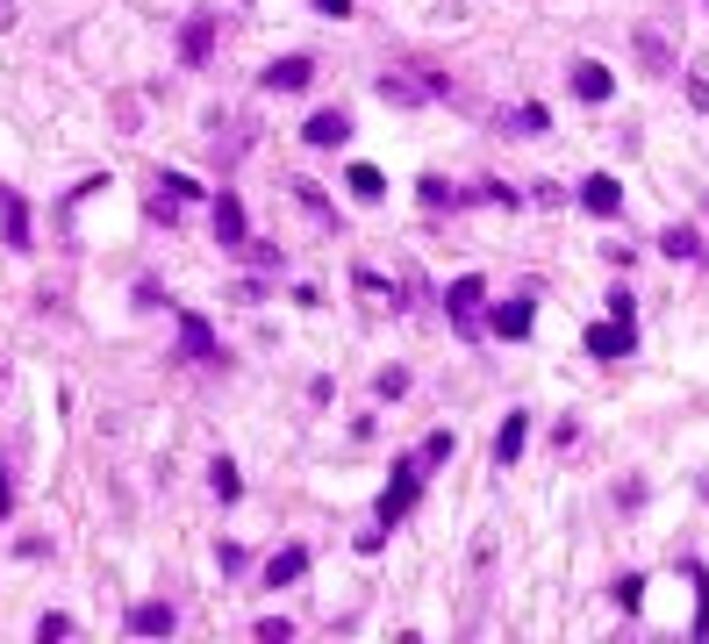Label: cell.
<instances>
[{
    "label": "cell",
    "mask_w": 709,
    "mask_h": 644,
    "mask_svg": "<svg viewBox=\"0 0 709 644\" xmlns=\"http://www.w3.org/2000/svg\"><path fill=\"white\" fill-rule=\"evenodd\" d=\"M315 14H337V22H344V14H352V0H315Z\"/></svg>",
    "instance_id": "obj_34"
},
{
    "label": "cell",
    "mask_w": 709,
    "mask_h": 644,
    "mask_svg": "<svg viewBox=\"0 0 709 644\" xmlns=\"http://www.w3.org/2000/svg\"><path fill=\"white\" fill-rule=\"evenodd\" d=\"M573 94H581V101H609L616 94V80H609V65H595V58H581V65H573Z\"/></svg>",
    "instance_id": "obj_14"
},
{
    "label": "cell",
    "mask_w": 709,
    "mask_h": 644,
    "mask_svg": "<svg viewBox=\"0 0 709 644\" xmlns=\"http://www.w3.org/2000/svg\"><path fill=\"white\" fill-rule=\"evenodd\" d=\"M0 237H8V251H29V201L14 187H0Z\"/></svg>",
    "instance_id": "obj_10"
},
{
    "label": "cell",
    "mask_w": 709,
    "mask_h": 644,
    "mask_svg": "<svg viewBox=\"0 0 709 644\" xmlns=\"http://www.w3.org/2000/svg\"><path fill=\"white\" fill-rule=\"evenodd\" d=\"M37 637H43V644H51V637H72V616H43V623H37Z\"/></svg>",
    "instance_id": "obj_32"
},
{
    "label": "cell",
    "mask_w": 709,
    "mask_h": 644,
    "mask_svg": "<svg viewBox=\"0 0 709 644\" xmlns=\"http://www.w3.org/2000/svg\"><path fill=\"white\" fill-rule=\"evenodd\" d=\"M309 80H315L309 58H273V65H265V86H273V94H301Z\"/></svg>",
    "instance_id": "obj_15"
},
{
    "label": "cell",
    "mask_w": 709,
    "mask_h": 644,
    "mask_svg": "<svg viewBox=\"0 0 709 644\" xmlns=\"http://www.w3.org/2000/svg\"><path fill=\"white\" fill-rule=\"evenodd\" d=\"M14 509V495H8V466H0V516H8Z\"/></svg>",
    "instance_id": "obj_35"
},
{
    "label": "cell",
    "mask_w": 709,
    "mask_h": 644,
    "mask_svg": "<svg viewBox=\"0 0 709 644\" xmlns=\"http://www.w3.org/2000/svg\"><path fill=\"white\" fill-rule=\"evenodd\" d=\"M466 194L459 187H445V179H424V208H459Z\"/></svg>",
    "instance_id": "obj_26"
},
{
    "label": "cell",
    "mask_w": 709,
    "mask_h": 644,
    "mask_svg": "<svg viewBox=\"0 0 709 644\" xmlns=\"http://www.w3.org/2000/svg\"><path fill=\"white\" fill-rule=\"evenodd\" d=\"M688 101H696L702 115H709V72H688Z\"/></svg>",
    "instance_id": "obj_33"
},
{
    "label": "cell",
    "mask_w": 709,
    "mask_h": 644,
    "mask_svg": "<svg viewBox=\"0 0 709 644\" xmlns=\"http://www.w3.org/2000/svg\"><path fill=\"white\" fill-rule=\"evenodd\" d=\"M194 194H201V187H194V179H179V173H165V179H158V187H150V201H144V208H150V215H158V222H179V208H187V201H194Z\"/></svg>",
    "instance_id": "obj_8"
},
{
    "label": "cell",
    "mask_w": 709,
    "mask_h": 644,
    "mask_svg": "<svg viewBox=\"0 0 709 644\" xmlns=\"http://www.w3.org/2000/svg\"><path fill=\"white\" fill-rule=\"evenodd\" d=\"M244 258H251L259 272H280V266H286V251H280V243H259V237L244 243Z\"/></svg>",
    "instance_id": "obj_24"
},
{
    "label": "cell",
    "mask_w": 709,
    "mask_h": 644,
    "mask_svg": "<svg viewBox=\"0 0 709 644\" xmlns=\"http://www.w3.org/2000/svg\"><path fill=\"white\" fill-rule=\"evenodd\" d=\"M531 294H517V301H502V309H494V336H531Z\"/></svg>",
    "instance_id": "obj_19"
},
{
    "label": "cell",
    "mask_w": 709,
    "mask_h": 644,
    "mask_svg": "<svg viewBox=\"0 0 709 644\" xmlns=\"http://www.w3.org/2000/svg\"><path fill=\"white\" fill-rule=\"evenodd\" d=\"M301 136H309L315 150H337L344 136H352V115H344V107H315V115H309V129H301Z\"/></svg>",
    "instance_id": "obj_9"
},
{
    "label": "cell",
    "mask_w": 709,
    "mask_h": 644,
    "mask_svg": "<svg viewBox=\"0 0 709 644\" xmlns=\"http://www.w3.org/2000/svg\"><path fill=\"white\" fill-rule=\"evenodd\" d=\"M659 251H667V258H702V237H696V229H667Z\"/></svg>",
    "instance_id": "obj_23"
},
{
    "label": "cell",
    "mask_w": 709,
    "mask_h": 644,
    "mask_svg": "<svg viewBox=\"0 0 709 644\" xmlns=\"http://www.w3.org/2000/svg\"><path fill=\"white\" fill-rule=\"evenodd\" d=\"M523 444H531V416H509L502 429H494V466H517Z\"/></svg>",
    "instance_id": "obj_17"
},
{
    "label": "cell",
    "mask_w": 709,
    "mask_h": 644,
    "mask_svg": "<svg viewBox=\"0 0 709 644\" xmlns=\"http://www.w3.org/2000/svg\"><path fill=\"white\" fill-rule=\"evenodd\" d=\"M587 351H595V359H630V351H638V330H630L624 315H609V322H595V330H587Z\"/></svg>",
    "instance_id": "obj_6"
},
{
    "label": "cell",
    "mask_w": 709,
    "mask_h": 644,
    "mask_svg": "<svg viewBox=\"0 0 709 644\" xmlns=\"http://www.w3.org/2000/svg\"><path fill=\"white\" fill-rule=\"evenodd\" d=\"M179 359H194V365H208V359H216V330H208V322L201 315H179Z\"/></svg>",
    "instance_id": "obj_11"
},
{
    "label": "cell",
    "mask_w": 709,
    "mask_h": 644,
    "mask_svg": "<svg viewBox=\"0 0 709 644\" xmlns=\"http://www.w3.org/2000/svg\"><path fill=\"white\" fill-rule=\"evenodd\" d=\"M451 444H459L451 429H430V444H424V466H445V458H451Z\"/></svg>",
    "instance_id": "obj_28"
},
{
    "label": "cell",
    "mask_w": 709,
    "mask_h": 644,
    "mask_svg": "<svg viewBox=\"0 0 709 644\" xmlns=\"http://www.w3.org/2000/svg\"><path fill=\"white\" fill-rule=\"evenodd\" d=\"M216 243H222V251H244V243H251V229H244V201H237L230 187L216 194Z\"/></svg>",
    "instance_id": "obj_7"
},
{
    "label": "cell",
    "mask_w": 709,
    "mask_h": 644,
    "mask_svg": "<svg viewBox=\"0 0 709 644\" xmlns=\"http://www.w3.org/2000/svg\"><path fill=\"white\" fill-rule=\"evenodd\" d=\"M173 602H137L129 609V637H173Z\"/></svg>",
    "instance_id": "obj_13"
},
{
    "label": "cell",
    "mask_w": 709,
    "mask_h": 644,
    "mask_svg": "<svg viewBox=\"0 0 709 644\" xmlns=\"http://www.w3.org/2000/svg\"><path fill=\"white\" fill-rule=\"evenodd\" d=\"M208 51H216V14H194V22L179 29V58H187V65H208Z\"/></svg>",
    "instance_id": "obj_12"
},
{
    "label": "cell",
    "mask_w": 709,
    "mask_h": 644,
    "mask_svg": "<svg viewBox=\"0 0 709 644\" xmlns=\"http://www.w3.org/2000/svg\"><path fill=\"white\" fill-rule=\"evenodd\" d=\"M208 487H216L222 501H237V495H244V480H237V466H230V458H216V466H208Z\"/></svg>",
    "instance_id": "obj_22"
},
{
    "label": "cell",
    "mask_w": 709,
    "mask_h": 644,
    "mask_svg": "<svg viewBox=\"0 0 709 644\" xmlns=\"http://www.w3.org/2000/svg\"><path fill=\"white\" fill-rule=\"evenodd\" d=\"M638 65L653 72V80H674V72H681V51H674V37H667V22H638Z\"/></svg>",
    "instance_id": "obj_2"
},
{
    "label": "cell",
    "mask_w": 709,
    "mask_h": 644,
    "mask_svg": "<svg viewBox=\"0 0 709 644\" xmlns=\"http://www.w3.org/2000/svg\"><path fill=\"white\" fill-rule=\"evenodd\" d=\"M424 472H430L424 451H416V458H395V480L380 487V530H395L402 516L416 509V495H424Z\"/></svg>",
    "instance_id": "obj_1"
},
{
    "label": "cell",
    "mask_w": 709,
    "mask_h": 644,
    "mask_svg": "<svg viewBox=\"0 0 709 644\" xmlns=\"http://www.w3.org/2000/svg\"><path fill=\"white\" fill-rule=\"evenodd\" d=\"M445 94V80H409V72H380V101L387 107H424Z\"/></svg>",
    "instance_id": "obj_5"
},
{
    "label": "cell",
    "mask_w": 709,
    "mask_h": 644,
    "mask_svg": "<svg viewBox=\"0 0 709 644\" xmlns=\"http://www.w3.org/2000/svg\"><path fill=\"white\" fill-rule=\"evenodd\" d=\"M208 129H216V165H237L251 150V115H208Z\"/></svg>",
    "instance_id": "obj_4"
},
{
    "label": "cell",
    "mask_w": 709,
    "mask_h": 644,
    "mask_svg": "<svg viewBox=\"0 0 709 644\" xmlns=\"http://www.w3.org/2000/svg\"><path fill=\"white\" fill-rule=\"evenodd\" d=\"M480 301H488V280H480V272H466V280H451L445 309H451V322H459L466 336H480Z\"/></svg>",
    "instance_id": "obj_3"
},
{
    "label": "cell",
    "mask_w": 709,
    "mask_h": 644,
    "mask_svg": "<svg viewBox=\"0 0 709 644\" xmlns=\"http://www.w3.org/2000/svg\"><path fill=\"white\" fill-rule=\"evenodd\" d=\"M373 394H380V402H402V394H409V373H402V365H387V373L373 380Z\"/></svg>",
    "instance_id": "obj_25"
},
{
    "label": "cell",
    "mask_w": 709,
    "mask_h": 644,
    "mask_svg": "<svg viewBox=\"0 0 709 644\" xmlns=\"http://www.w3.org/2000/svg\"><path fill=\"white\" fill-rule=\"evenodd\" d=\"M294 194H301V208H309V215H323V222H330V201H323V187H315V179H294Z\"/></svg>",
    "instance_id": "obj_29"
},
{
    "label": "cell",
    "mask_w": 709,
    "mask_h": 644,
    "mask_svg": "<svg viewBox=\"0 0 709 644\" xmlns=\"http://www.w3.org/2000/svg\"><path fill=\"white\" fill-rule=\"evenodd\" d=\"M609 594H616V609H638V602H645V580H638V573H624Z\"/></svg>",
    "instance_id": "obj_27"
},
{
    "label": "cell",
    "mask_w": 709,
    "mask_h": 644,
    "mask_svg": "<svg viewBox=\"0 0 709 644\" xmlns=\"http://www.w3.org/2000/svg\"><path fill=\"white\" fill-rule=\"evenodd\" d=\"M286 637H294V631H286V616H265L259 623V644H286Z\"/></svg>",
    "instance_id": "obj_31"
},
{
    "label": "cell",
    "mask_w": 709,
    "mask_h": 644,
    "mask_svg": "<svg viewBox=\"0 0 709 644\" xmlns=\"http://www.w3.org/2000/svg\"><path fill=\"white\" fill-rule=\"evenodd\" d=\"M581 208H587V215H616V208H624V187H616L609 173L581 179Z\"/></svg>",
    "instance_id": "obj_16"
},
{
    "label": "cell",
    "mask_w": 709,
    "mask_h": 644,
    "mask_svg": "<svg viewBox=\"0 0 709 644\" xmlns=\"http://www.w3.org/2000/svg\"><path fill=\"white\" fill-rule=\"evenodd\" d=\"M14 22V0H0V29H8Z\"/></svg>",
    "instance_id": "obj_36"
},
{
    "label": "cell",
    "mask_w": 709,
    "mask_h": 644,
    "mask_svg": "<svg viewBox=\"0 0 709 644\" xmlns=\"http://www.w3.org/2000/svg\"><path fill=\"white\" fill-rule=\"evenodd\" d=\"M115 122H123V129H137V122H144V101H137V94H115Z\"/></svg>",
    "instance_id": "obj_30"
},
{
    "label": "cell",
    "mask_w": 709,
    "mask_h": 644,
    "mask_svg": "<svg viewBox=\"0 0 709 644\" xmlns=\"http://www.w3.org/2000/svg\"><path fill=\"white\" fill-rule=\"evenodd\" d=\"M545 122H552L545 107L523 101V107H509V115H502V129H509V136H545Z\"/></svg>",
    "instance_id": "obj_20"
},
{
    "label": "cell",
    "mask_w": 709,
    "mask_h": 644,
    "mask_svg": "<svg viewBox=\"0 0 709 644\" xmlns=\"http://www.w3.org/2000/svg\"><path fill=\"white\" fill-rule=\"evenodd\" d=\"M301 573H309V551L301 544H286V551L265 559V588H286V580H301Z\"/></svg>",
    "instance_id": "obj_18"
},
{
    "label": "cell",
    "mask_w": 709,
    "mask_h": 644,
    "mask_svg": "<svg viewBox=\"0 0 709 644\" xmlns=\"http://www.w3.org/2000/svg\"><path fill=\"white\" fill-rule=\"evenodd\" d=\"M344 187H352L358 201H380V194H387V179L373 173V165H352V173H344Z\"/></svg>",
    "instance_id": "obj_21"
}]
</instances>
